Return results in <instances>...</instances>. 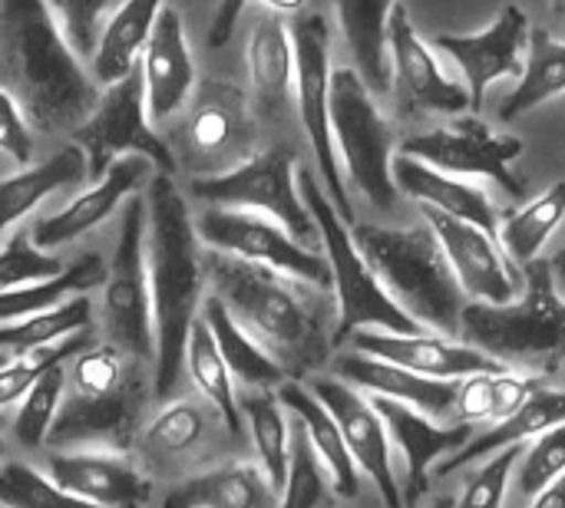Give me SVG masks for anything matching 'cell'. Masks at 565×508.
Wrapping results in <instances>:
<instances>
[{
  "label": "cell",
  "instance_id": "f546056e",
  "mask_svg": "<svg viewBox=\"0 0 565 508\" xmlns=\"http://www.w3.org/2000/svg\"><path fill=\"white\" fill-rule=\"evenodd\" d=\"M162 7L166 0H122L109 13V20L99 30L96 50L89 56V76L99 86H109L139 66Z\"/></svg>",
  "mask_w": 565,
  "mask_h": 508
},
{
  "label": "cell",
  "instance_id": "680465c9",
  "mask_svg": "<svg viewBox=\"0 0 565 508\" xmlns=\"http://www.w3.org/2000/svg\"><path fill=\"white\" fill-rule=\"evenodd\" d=\"M0 456H3V426H0Z\"/></svg>",
  "mask_w": 565,
  "mask_h": 508
},
{
  "label": "cell",
  "instance_id": "f35d334b",
  "mask_svg": "<svg viewBox=\"0 0 565 508\" xmlns=\"http://www.w3.org/2000/svg\"><path fill=\"white\" fill-rule=\"evenodd\" d=\"M565 218V182H553L540 198L526 202L520 212L507 215L500 225V248L516 264L526 268L540 258L543 245L553 238V231Z\"/></svg>",
  "mask_w": 565,
  "mask_h": 508
},
{
  "label": "cell",
  "instance_id": "74e56055",
  "mask_svg": "<svg viewBox=\"0 0 565 508\" xmlns=\"http://www.w3.org/2000/svg\"><path fill=\"white\" fill-rule=\"evenodd\" d=\"M238 410L255 440L258 466L268 476L271 489L281 496L288 483V466H291V426L285 420V407L278 403L271 390H248L238 400Z\"/></svg>",
  "mask_w": 565,
  "mask_h": 508
},
{
  "label": "cell",
  "instance_id": "60d3db41",
  "mask_svg": "<svg viewBox=\"0 0 565 508\" xmlns=\"http://www.w3.org/2000/svg\"><path fill=\"white\" fill-rule=\"evenodd\" d=\"M209 426H212V417L199 400H175L156 413L142 440H146L149 456L175 460L202 446L209 436Z\"/></svg>",
  "mask_w": 565,
  "mask_h": 508
},
{
  "label": "cell",
  "instance_id": "9c48e42d",
  "mask_svg": "<svg viewBox=\"0 0 565 508\" xmlns=\"http://www.w3.org/2000/svg\"><path fill=\"white\" fill-rule=\"evenodd\" d=\"M328 116L334 149L358 185V192L374 208H394L397 185H394V132L384 122L381 109L374 106L371 89L361 83L354 69H334L328 89Z\"/></svg>",
  "mask_w": 565,
  "mask_h": 508
},
{
  "label": "cell",
  "instance_id": "7402d4cb",
  "mask_svg": "<svg viewBox=\"0 0 565 508\" xmlns=\"http://www.w3.org/2000/svg\"><path fill=\"white\" fill-rule=\"evenodd\" d=\"M46 476L70 496L99 508H146L149 479L116 453L103 450H53Z\"/></svg>",
  "mask_w": 565,
  "mask_h": 508
},
{
  "label": "cell",
  "instance_id": "bcb514c9",
  "mask_svg": "<svg viewBox=\"0 0 565 508\" xmlns=\"http://www.w3.org/2000/svg\"><path fill=\"white\" fill-rule=\"evenodd\" d=\"M60 271H63V261L36 248L26 228L13 231L0 248V291L46 281V278H56Z\"/></svg>",
  "mask_w": 565,
  "mask_h": 508
},
{
  "label": "cell",
  "instance_id": "b9f144b4",
  "mask_svg": "<svg viewBox=\"0 0 565 508\" xmlns=\"http://www.w3.org/2000/svg\"><path fill=\"white\" fill-rule=\"evenodd\" d=\"M89 347V327L79 331V334H70L56 344H46V347H36V350H20V354H10V360L0 367V410L13 407L17 400L26 397V390L50 370V367H60L66 360H73L79 350Z\"/></svg>",
  "mask_w": 565,
  "mask_h": 508
},
{
  "label": "cell",
  "instance_id": "6da1fadb",
  "mask_svg": "<svg viewBox=\"0 0 565 508\" xmlns=\"http://www.w3.org/2000/svg\"><path fill=\"white\" fill-rule=\"evenodd\" d=\"M0 86L46 136L73 132L103 93L46 0H0Z\"/></svg>",
  "mask_w": 565,
  "mask_h": 508
},
{
  "label": "cell",
  "instance_id": "836d02e7",
  "mask_svg": "<svg viewBox=\"0 0 565 508\" xmlns=\"http://www.w3.org/2000/svg\"><path fill=\"white\" fill-rule=\"evenodd\" d=\"M199 311H202L199 317L209 324V331L218 344V354L228 364V374L235 383H242L248 390H271V387H281L288 380L285 370L238 327V321L228 314V307L215 294L202 298Z\"/></svg>",
  "mask_w": 565,
  "mask_h": 508
},
{
  "label": "cell",
  "instance_id": "4dcf8cb0",
  "mask_svg": "<svg viewBox=\"0 0 565 508\" xmlns=\"http://www.w3.org/2000/svg\"><path fill=\"white\" fill-rule=\"evenodd\" d=\"M162 508H278V493L271 489L262 466L225 463L179 483L166 496Z\"/></svg>",
  "mask_w": 565,
  "mask_h": 508
},
{
  "label": "cell",
  "instance_id": "1f68e13d",
  "mask_svg": "<svg viewBox=\"0 0 565 508\" xmlns=\"http://www.w3.org/2000/svg\"><path fill=\"white\" fill-rule=\"evenodd\" d=\"M397 0H334V13L348 50L354 56V73L371 93L391 89V56H387V23Z\"/></svg>",
  "mask_w": 565,
  "mask_h": 508
},
{
  "label": "cell",
  "instance_id": "7a4b0ae2",
  "mask_svg": "<svg viewBox=\"0 0 565 508\" xmlns=\"http://www.w3.org/2000/svg\"><path fill=\"white\" fill-rule=\"evenodd\" d=\"M202 271L212 294L288 380H305L328 364L334 350L328 314L301 291L298 278L222 251L202 255Z\"/></svg>",
  "mask_w": 565,
  "mask_h": 508
},
{
  "label": "cell",
  "instance_id": "8992f818",
  "mask_svg": "<svg viewBox=\"0 0 565 508\" xmlns=\"http://www.w3.org/2000/svg\"><path fill=\"white\" fill-rule=\"evenodd\" d=\"M457 337L503 367L533 364L553 374L565 360V301L553 288L550 261L536 258L523 268L520 301H470L460 314Z\"/></svg>",
  "mask_w": 565,
  "mask_h": 508
},
{
  "label": "cell",
  "instance_id": "ffe728a7",
  "mask_svg": "<svg viewBox=\"0 0 565 508\" xmlns=\"http://www.w3.org/2000/svg\"><path fill=\"white\" fill-rule=\"evenodd\" d=\"M152 179V162L142 155H119L99 179L93 188L79 192L66 208L40 218L30 228V238L36 248L43 251H56L70 241H76L79 235H86L89 228H96L99 221H106L129 195H136L146 182Z\"/></svg>",
  "mask_w": 565,
  "mask_h": 508
},
{
  "label": "cell",
  "instance_id": "30bf717a",
  "mask_svg": "<svg viewBox=\"0 0 565 508\" xmlns=\"http://www.w3.org/2000/svg\"><path fill=\"white\" fill-rule=\"evenodd\" d=\"M182 109L169 149L192 179L222 175L255 155V112L238 86L209 79L192 89Z\"/></svg>",
  "mask_w": 565,
  "mask_h": 508
},
{
  "label": "cell",
  "instance_id": "5b68a950",
  "mask_svg": "<svg viewBox=\"0 0 565 508\" xmlns=\"http://www.w3.org/2000/svg\"><path fill=\"white\" fill-rule=\"evenodd\" d=\"M351 235L377 284L407 317L424 331H440L444 337L460 334V314L467 307L463 288L430 225H354Z\"/></svg>",
  "mask_w": 565,
  "mask_h": 508
},
{
  "label": "cell",
  "instance_id": "11a10c76",
  "mask_svg": "<svg viewBox=\"0 0 565 508\" xmlns=\"http://www.w3.org/2000/svg\"><path fill=\"white\" fill-rule=\"evenodd\" d=\"M427 508H457V502H454L450 496H440V499H434Z\"/></svg>",
  "mask_w": 565,
  "mask_h": 508
},
{
  "label": "cell",
  "instance_id": "ee69618b",
  "mask_svg": "<svg viewBox=\"0 0 565 508\" xmlns=\"http://www.w3.org/2000/svg\"><path fill=\"white\" fill-rule=\"evenodd\" d=\"M63 390H66V367H50L30 390L26 397L20 400V410L13 417V436L20 446L26 450H36L46 443L50 436V426L56 420V410H60V400H63Z\"/></svg>",
  "mask_w": 565,
  "mask_h": 508
},
{
  "label": "cell",
  "instance_id": "2e32d148",
  "mask_svg": "<svg viewBox=\"0 0 565 508\" xmlns=\"http://www.w3.org/2000/svg\"><path fill=\"white\" fill-rule=\"evenodd\" d=\"M387 56H391V86L397 93V112L401 116L470 109L467 86H460L440 73L430 46L420 40L417 26L411 20V10L401 0L391 7Z\"/></svg>",
  "mask_w": 565,
  "mask_h": 508
},
{
  "label": "cell",
  "instance_id": "d590c367",
  "mask_svg": "<svg viewBox=\"0 0 565 508\" xmlns=\"http://www.w3.org/2000/svg\"><path fill=\"white\" fill-rule=\"evenodd\" d=\"M185 367L192 383L199 387L202 400L222 417L225 430L232 436H238L242 430V410H238V397H235V380L228 374V364L218 354V344L209 331V324L202 317L192 321L189 341H185Z\"/></svg>",
  "mask_w": 565,
  "mask_h": 508
},
{
  "label": "cell",
  "instance_id": "681fc988",
  "mask_svg": "<svg viewBox=\"0 0 565 508\" xmlns=\"http://www.w3.org/2000/svg\"><path fill=\"white\" fill-rule=\"evenodd\" d=\"M66 43L73 46V53L79 60H89L93 50H96V40H99V30H103V17L109 10L113 0H46Z\"/></svg>",
  "mask_w": 565,
  "mask_h": 508
},
{
  "label": "cell",
  "instance_id": "7bdbcfd3",
  "mask_svg": "<svg viewBox=\"0 0 565 508\" xmlns=\"http://www.w3.org/2000/svg\"><path fill=\"white\" fill-rule=\"evenodd\" d=\"M278 508H334V486L298 420L291 423V466Z\"/></svg>",
  "mask_w": 565,
  "mask_h": 508
},
{
  "label": "cell",
  "instance_id": "ba28073f",
  "mask_svg": "<svg viewBox=\"0 0 565 508\" xmlns=\"http://www.w3.org/2000/svg\"><path fill=\"white\" fill-rule=\"evenodd\" d=\"M189 195L209 202L212 208H242L258 212L278 221L295 241L318 251V225L298 192L295 175V149L271 145L222 175H205L189 182Z\"/></svg>",
  "mask_w": 565,
  "mask_h": 508
},
{
  "label": "cell",
  "instance_id": "4fadbf2b",
  "mask_svg": "<svg viewBox=\"0 0 565 508\" xmlns=\"http://www.w3.org/2000/svg\"><path fill=\"white\" fill-rule=\"evenodd\" d=\"M291 43H295V89H298V112L301 126L308 132V142L318 159V175L328 185V198L344 218V225H358L351 195L341 179L338 149L331 136V116H328V89H331V26L321 13H298L291 23Z\"/></svg>",
  "mask_w": 565,
  "mask_h": 508
},
{
  "label": "cell",
  "instance_id": "7c38bea8",
  "mask_svg": "<svg viewBox=\"0 0 565 508\" xmlns=\"http://www.w3.org/2000/svg\"><path fill=\"white\" fill-rule=\"evenodd\" d=\"M70 136L86 155L89 179H99L119 155H142L162 175H175V169H179L169 142L149 126L139 66L132 73H126L122 79L109 83L99 93L96 109Z\"/></svg>",
  "mask_w": 565,
  "mask_h": 508
},
{
  "label": "cell",
  "instance_id": "277c9868",
  "mask_svg": "<svg viewBox=\"0 0 565 508\" xmlns=\"http://www.w3.org/2000/svg\"><path fill=\"white\" fill-rule=\"evenodd\" d=\"M132 364L139 360L109 341L79 350L46 443L53 450H129L146 407V383Z\"/></svg>",
  "mask_w": 565,
  "mask_h": 508
},
{
  "label": "cell",
  "instance_id": "ab89813d",
  "mask_svg": "<svg viewBox=\"0 0 565 508\" xmlns=\"http://www.w3.org/2000/svg\"><path fill=\"white\" fill-rule=\"evenodd\" d=\"M89 317H93V301L86 294H76V298H70V301H63L43 314L0 324V350L20 354V350H36V347L56 344L70 334L86 331Z\"/></svg>",
  "mask_w": 565,
  "mask_h": 508
},
{
  "label": "cell",
  "instance_id": "cb8c5ba5",
  "mask_svg": "<svg viewBox=\"0 0 565 508\" xmlns=\"http://www.w3.org/2000/svg\"><path fill=\"white\" fill-rule=\"evenodd\" d=\"M139 73H142L149 119L166 122L189 102L195 89V60H192L179 10L172 7L159 10L152 36L139 60Z\"/></svg>",
  "mask_w": 565,
  "mask_h": 508
},
{
  "label": "cell",
  "instance_id": "484cf974",
  "mask_svg": "<svg viewBox=\"0 0 565 508\" xmlns=\"http://www.w3.org/2000/svg\"><path fill=\"white\" fill-rule=\"evenodd\" d=\"M391 172H394V185L397 192L417 198L420 205H430L437 212H447L454 218H463L470 225H480L483 231H493L497 235V212L490 205V195L463 179H454L420 159H411V155H397L391 162Z\"/></svg>",
  "mask_w": 565,
  "mask_h": 508
},
{
  "label": "cell",
  "instance_id": "9a60e30c",
  "mask_svg": "<svg viewBox=\"0 0 565 508\" xmlns=\"http://www.w3.org/2000/svg\"><path fill=\"white\" fill-rule=\"evenodd\" d=\"M401 155L420 159L447 175H483L493 179L507 195L526 198V182L510 172V162L523 155V139L497 136L477 116H463L450 126L407 136Z\"/></svg>",
  "mask_w": 565,
  "mask_h": 508
},
{
  "label": "cell",
  "instance_id": "83f0119b",
  "mask_svg": "<svg viewBox=\"0 0 565 508\" xmlns=\"http://www.w3.org/2000/svg\"><path fill=\"white\" fill-rule=\"evenodd\" d=\"M275 397L301 423V430H305V436H308L318 463L324 466V473H328V479L334 486V496L358 499V493H361L358 466H354V460H351V453L344 446V436H341L334 417L324 410V403L311 390H305L298 380H285Z\"/></svg>",
  "mask_w": 565,
  "mask_h": 508
},
{
  "label": "cell",
  "instance_id": "e0dca14e",
  "mask_svg": "<svg viewBox=\"0 0 565 508\" xmlns=\"http://www.w3.org/2000/svg\"><path fill=\"white\" fill-rule=\"evenodd\" d=\"M420 208H424V221L440 238L444 255H447L463 294H470L473 301H483V304L516 301V291L523 288V271L503 255L493 231H483L480 225H470V221L437 212L430 205H420Z\"/></svg>",
  "mask_w": 565,
  "mask_h": 508
},
{
  "label": "cell",
  "instance_id": "52a82bcc",
  "mask_svg": "<svg viewBox=\"0 0 565 508\" xmlns=\"http://www.w3.org/2000/svg\"><path fill=\"white\" fill-rule=\"evenodd\" d=\"M298 192L318 225L324 258L331 264V288L338 291V324H334L331 344L341 347L344 341H351L358 331H367V327H377L387 334H420L424 327L414 317H407L377 284L374 271L367 268V261L361 258L354 245L351 225H344L328 192H321V185L315 182L308 169L298 172Z\"/></svg>",
  "mask_w": 565,
  "mask_h": 508
},
{
  "label": "cell",
  "instance_id": "603a6c76",
  "mask_svg": "<svg viewBox=\"0 0 565 508\" xmlns=\"http://www.w3.org/2000/svg\"><path fill=\"white\" fill-rule=\"evenodd\" d=\"M371 407L384 420L387 440L404 453V463H407V486L401 489L404 506H417L430 489V466L440 456H454L457 450H463L473 433L467 423L437 426L434 417L414 407H404L397 400H387V397H371Z\"/></svg>",
  "mask_w": 565,
  "mask_h": 508
},
{
  "label": "cell",
  "instance_id": "d6986e66",
  "mask_svg": "<svg viewBox=\"0 0 565 508\" xmlns=\"http://www.w3.org/2000/svg\"><path fill=\"white\" fill-rule=\"evenodd\" d=\"M526 43H530V17L516 3H507L500 10V17L493 20V26L483 33H470V36L440 33L437 36V50L450 53L457 60V66L463 69L470 109L483 106V96L497 79L523 76L526 63L520 60V50Z\"/></svg>",
  "mask_w": 565,
  "mask_h": 508
},
{
  "label": "cell",
  "instance_id": "d4e9b609",
  "mask_svg": "<svg viewBox=\"0 0 565 508\" xmlns=\"http://www.w3.org/2000/svg\"><path fill=\"white\" fill-rule=\"evenodd\" d=\"M334 377L367 390L371 397H387L404 407H414L427 417H447L457 410L460 380H434L420 377L414 370H404L397 364L367 357V354H341L334 360Z\"/></svg>",
  "mask_w": 565,
  "mask_h": 508
},
{
  "label": "cell",
  "instance_id": "4316f807",
  "mask_svg": "<svg viewBox=\"0 0 565 508\" xmlns=\"http://www.w3.org/2000/svg\"><path fill=\"white\" fill-rule=\"evenodd\" d=\"M565 423V390H546L540 387L513 417L500 420L497 426H490L480 436H470V443L463 450H457L454 456L444 460V466H437V479H447L454 473H460L463 466L483 463L487 456L507 450V446H523L526 440L543 436L546 430Z\"/></svg>",
  "mask_w": 565,
  "mask_h": 508
},
{
  "label": "cell",
  "instance_id": "44dd1931",
  "mask_svg": "<svg viewBox=\"0 0 565 508\" xmlns=\"http://www.w3.org/2000/svg\"><path fill=\"white\" fill-rule=\"evenodd\" d=\"M358 354L397 364L404 370H414L420 377H434V380H463L473 374H493V370H507L503 364H497L493 357H487L483 350L470 347V344H457L454 337L444 334H387V331H358L351 337Z\"/></svg>",
  "mask_w": 565,
  "mask_h": 508
},
{
  "label": "cell",
  "instance_id": "db71d44e",
  "mask_svg": "<svg viewBox=\"0 0 565 508\" xmlns=\"http://www.w3.org/2000/svg\"><path fill=\"white\" fill-rule=\"evenodd\" d=\"M550 274H553V288H556V294L565 301V248L550 261Z\"/></svg>",
  "mask_w": 565,
  "mask_h": 508
},
{
  "label": "cell",
  "instance_id": "f6af8a7d",
  "mask_svg": "<svg viewBox=\"0 0 565 508\" xmlns=\"http://www.w3.org/2000/svg\"><path fill=\"white\" fill-rule=\"evenodd\" d=\"M0 508H99L63 493L46 473L30 463H3L0 466Z\"/></svg>",
  "mask_w": 565,
  "mask_h": 508
},
{
  "label": "cell",
  "instance_id": "6f0895ef",
  "mask_svg": "<svg viewBox=\"0 0 565 508\" xmlns=\"http://www.w3.org/2000/svg\"><path fill=\"white\" fill-rule=\"evenodd\" d=\"M7 360H10V354H7V350H0V367H3Z\"/></svg>",
  "mask_w": 565,
  "mask_h": 508
},
{
  "label": "cell",
  "instance_id": "c3c4849f",
  "mask_svg": "<svg viewBox=\"0 0 565 508\" xmlns=\"http://www.w3.org/2000/svg\"><path fill=\"white\" fill-rule=\"evenodd\" d=\"M520 456H523V446H507V450L487 456L483 466L470 476L457 508H503L510 479L520 466Z\"/></svg>",
  "mask_w": 565,
  "mask_h": 508
},
{
  "label": "cell",
  "instance_id": "d6a6232c",
  "mask_svg": "<svg viewBox=\"0 0 565 508\" xmlns=\"http://www.w3.org/2000/svg\"><path fill=\"white\" fill-rule=\"evenodd\" d=\"M86 155L76 142L63 145L56 155H50L40 165H26L17 175L0 179V241H7V231L26 215L33 212L46 195L79 185L86 182Z\"/></svg>",
  "mask_w": 565,
  "mask_h": 508
},
{
  "label": "cell",
  "instance_id": "e575fe53",
  "mask_svg": "<svg viewBox=\"0 0 565 508\" xmlns=\"http://www.w3.org/2000/svg\"><path fill=\"white\" fill-rule=\"evenodd\" d=\"M99 281H106V261L96 251L79 255L70 268H63L56 278L36 281V284H23V288H10L0 291V324L10 321H23L33 314H43L76 294H86L89 288H96Z\"/></svg>",
  "mask_w": 565,
  "mask_h": 508
},
{
  "label": "cell",
  "instance_id": "f1b7e54d",
  "mask_svg": "<svg viewBox=\"0 0 565 508\" xmlns=\"http://www.w3.org/2000/svg\"><path fill=\"white\" fill-rule=\"evenodd\" d=\"M248 76L255 89V109L262 119H278L291 96L295 79V43L291 26L271 13L255 23L248 40Z\"/></svg>",
  "mask_w": 565,
  "mask_h": 508
},
{
  "label": "cell",
  "instance_id": "8fae6325",
  "mask_svg": "<svg viewBox=\"0 0 565 508\" xmlns=\"http://www.w3.org/2000/svg\"><path fill=\"white\" fill-rule=\"evenodd\" d=\"M103 331L113 347L146 364L156 360L152 291L146 264V198H129L116 238L113 261L106 268L103 291Z\"/></svg>",
  "mask_w": 565,
  "mask_h": 508
},
{
  "label": "cell",
  "instance_id": "5bb4252c",
  "mask_svg": "<svg viewBox=\"0 0 565 508\" xmlns=\"http://www.w3.org/2000/svg\"><path fill=\"white\" fill-rule=\"evenodd\" d=\"M199 241L209 245V251L235 255L242 261H255L265 268H275L281 274H291L305 284H315L321 291L331 288V264L315 248H305L295 241L278 221L242 212V208H205L195 221Z\"/></svg>",
  "mask_w": 565,
  "mask_h": 508
},
{
  "label": "cell",
  "instance_id": "816d5d0a",
  "mask_svg": "<svg viewBox=\"0 0 565 508\" xmlns=\"http://www.w3.org/2000/svg\"><path fill=\"white\" fill-rule=\"evenodd\" d=\"M245 3H248V0H218L215 17H212V26H209V43H212L215 50H222V46L232 40V33H235V26H238V17H242V10H245ZM258 3L268 7L271 13H301V7H305V0H258Z\"/></svg>",
  "mask_w": 565,
  "mask_h": 508
},
{
  "label": "cell",
  "instance_id": "ac0fdd59",
  "mask_svg": "<svg viewBox=\"0 0 565 508\" xmlns=\"http://www.w3.org/2000/svg\"><path fill=\"white\" fill-rule=\"evenodd\" d=\"M311 393L334 417L354 466L377 486L384 508H407L404 506V493L397 486V476H394L391 440H387L384 420L377 417L371 400L361 397L351 383H344L338 377H315Z\"/></svg>",
  "mask_w": 565,
  "mask_h": 508
},
{
  "label": "cell",
  "instance_id": "3957f363",
  "mask_svg": "<svg viewBox=\"0 0 565 508\" xmlns=\"http://www.w3.org/2000/svg\"><path fill=\"white\" fill-rule=\"evenodd\" d=\"M146 264L156 324V397L166 400L185 374V341L202 307V251L185 195L156 172L146 195Z\"/></svg>",
  "mask_w": 565,
  "mask_h": 508
},
{
  "label": "cell",
  "instance_id": "7dc6e473",
  "mask_svg": "<svg viewBox=\"0 0 565 508\" xmlns=\"http://www.w3.org/2000/svg\"><path fill=\"white\" fill-rule=\"evenodd\" d=\"M559 476H565V423L546 430L543 436L533 440L530 450H523L520 473H516V489H520V496L536 499Z\"/></svg>",
  "mask_w": 565,
  "mask_h": 508
},
{
  "label": "cell",
  "instance_id": "9f6ffc18",
  "mask_svg": "<svg viewBox=\"0 0 565 508\" xmlns=\"http://www.w3.org/2000/svg\"><path fill=\"white\" fill-rule=\"evenodd\" d=\"M553 13H556V17H565V0H553Z\"/></svg>",
  "mask_w": 565,
  "mask_h": 508
},
{
  "label": "cell",
  "instance_id": "f5cc1de1",
  "mask_svg": "<svg viewBox=\"0 0 565 508\" xmlns=\"http://www.w3.org/2000/svg\"><path fill=\"white\" fill-rule=\"evenodd\" d=\"M530 508H565V476H559L553 486H546Z\"/></svg>",
  "mask_w": 565,
  "mask_h": 508
},
{
  "label": "cell",
  "instance_id": "8d00e7d4",
  "mask_svg": "<svg viewBox=\"0 0 565 508\" xmlns=\"http://www.w3.org/2000/svg\"><path fill=\"white\" fill-rule=\"evenodd\" d=\"M526 46H530L526 69H523L516 89L500 106L503 122H513V119L526 116L530 109L543 106L546 99L565 93V43L553 40V33L546 26H536V30H530Z\"/></svg>",
  "mask_w": 565,
  "mask_h": 508
},
{
  "label": "cell",
  "instance_id": "f907efd6",
  "mask_svg": "<svg viewBox=\"0 0 565 508\" xmlns=\"http://www.w3.org/2000/svg\"><path fill=\"white\" fill-rule=\"evenodd\" d=\"M0 155H7L20 169H26L30 155H33L30 122H26L20 102L3 86H0Z\"/></svg>",
  "mask_w": 565,
  "mask_h": 508
}]
</instances>
